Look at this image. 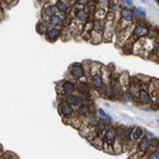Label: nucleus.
<instances>
[{
    "label": "nucleus",
    "mask_w": 159,
    "mask_h": 159,
    "mask_svg": "<svg viewBox=\"0 0 159 159\" xmlns=\"http://www.w3.org/2000/svg\"><path fill=\"white\" fill-rule=\"evenodd\" d=\"M120 14V19H121V25H118V30L121 28H125V27H129V25H134L135 22H136V17L135 14L132 13L131 8H127V7H122L118 11Z\"/></svg>",
    "instance_id": "obj_1"
},
{
    "label": "nucleus",
    "mask_w": 159,
    "mask_h": 159,
    "mask_svg": "<svg viewBox=\"0 0 159 159\" xmlns=\"http://www.w3.org/2000/svg\"><path fill=\"white\" fill-rule=\"evenodd\" d=\"M68 73L70 75V79H73V80H75V82L85 80V78H88L83 62H73L69 66V71Z\"/></svg>",
    "instance_id": "obj_2"
},
{
    "label": "nucleus",
    "mask_w": 159,
    "mask_h": 159,
    "mask_svg": "<svg viewBox=\"0 0 159 159\" xmlns=\"http://www.w3.org/2000/svg\"><path fill=\"white\" fill-rule=\"evenodd\" d=\"M139 22H135L134 28H132V36L135 39H141V38H147L149 36L150 31V25L145 22V19H138Z\"/></svg>",
    "instance_id": "obj_3"
},
{
    "label": "nucleus",
    "mask_w": 159,
    "mask_h": 159,
    "mask_svg": "<svg viewBox=\"0 0 159 159\" xmlns=\"http://www.w3.org/2000/svg\"><path fill=\"white\" fill-rule=\"evenodd\" d=\"M71 14L74 17V20H76L78 23H80V24H85L88 23L89 20H92V16L89 14V13L87 11V9L82 5H74L73 7V10H71Z\"/></svg>",
    "instance_id": "obj_4"
},
{
    "label": "nucleus",
    "mask_w": 159,
    "mask_h": 159,
    "mask_svg": "<svg viewBox=\"0 0 159 159\" xmlns=\"http://www.w3.org/2000/svg\"><path fill=\"white\" fill-rule=\"evenodd\" d=\"M76 92V82L73 79H64L59 84V94L60 96H66Z\"/></svg>",
    "instance_id": "obj_5"
},
{
    "label": "nucleus",
    "mask_w": 159,
    "mask_h": 159,
    "mask_svg": "<svg viewBox=\"0 0 159 159\" xmlns=\"http://www.w3.org/2000/svg\"><path fill=\"white\" fill-rule=\"evenodd\" d=\"M132 126H117V139L120 140L124 145L132 141Z\"/></svg>",
    "instance_id": "obj_6"
},
{
    "label": "nucleus",
    "mask_w": 159,
    "mask_h": 159,
    "mask_svg": "<svg viewBox=\"0 0 159 159\" xmlns=\"http://www.w3.org/2000/svg\"><path fill=\"white\" fill-rule=\"evenodd\" d=\"M57 110H59L60 116L64 118V121H68L69 118H71V117H74V116L76 115V111H75V108H74V106L68 104V103H65V102H60ZM65 124H66V122H65Z\"/></svg>",
    "instance_id": "obj_7"
},
{
    "label": "nucleus",
    "mask_w": 159,
    "mask_h": 159,
    "mask_svg": "<svg viewBox=\"0 0 159 159\" xmlns=\"http://www.w3.org/2000/svg\"><path fill=\"white\" fill-rule=\"evenodd\" d=\"M56 10L59 14L61 16H69L71 14V10H73V4H71V0H55L54 2Z\"/></svg>",
    "instance_id": "obj_8"
},
{
    "label": "nucleus",
    "mask_w": 159,
    "mask_h": 159,
    "mask_svg": "<svg viewBox=\"0 0 159 159\" xmlns=\"http://www.w3.org/2000/svg\"><path fill=\"white\" fill-rule=\"evenodd\" d=\"M152 150V139L148 138L147 135H144L138 143H136V152L140 154L147 155V153Z\"/></svg>",
    "instance_id": "obj_9"
},
{
    "label": "nucleus",
    "mask_w": 159,
    "mask_h": 159,
    "mask_svg": "<svg viewBox=\"0 0 159 159\" xmlns=\"http://www.w3.org/2000/svg\"><path fill=\"white\" fill-rule=\"evenodd\" d=\"M89 83H90L92 88H93L94 90H98L99 93H102L104 87L107 85V84H106V82H104L103 76H102V74H96V75L89 76Z\"/></svg>",
    "instance_id": "obj_10"
},
{
    "label": "nucleus",
    "mask_w": 159,
    "mask_h": 159,
    "mask_svg": "<svg viewBox=\"0 0 159 159\" xmlns=\"http://www.w3.org/2000/svg\"><path fill=\"white\" fill-rule=\"evenodd\" d=\"M103 140L106 143H111L113 144L116 140H117V126H113L112 124H110L107 127H106V130L103 131V135H102Z\"/></svg>",
    "instance_id": "obj_11"
},
{
    "label": "nucleus",
    "mask_w": 159,
    "mask_h": 159,
    "mask_svg": "<svg viewBox=\"0 0 159 159\" xmlns=\"http://www.w3.org/2000/svg\"><path fill=\"white\" fill-rule=\"evenodd\" d=\"M76 92L80 97H92V85L87 80L76 82Z\"/></svg>",
    "instance_id": "obj_12"
},
{
    "label": "nucleus",
    "mask_w": 159,
    "mask_h": 159,
    "mask_svg": "<svg viewBox=\"0 0 159 159\" xmlns=\"http://www.w3.org/2000/svg\"><path fill=\"white\" fill-rule=\"evenodd\" d=\"M136 101L141 106H150L153 103V97H152L150 90H148L147 88H141L139 90V94L136 97Z\"/></svg>",
    "instance_id": "obj_13"
},
{
    "label": "nucleus",
    "mask_w": 159,
    "mask_h": 159,
    "mask_svg": "<svg viewBox=\"0 0 159 159\" xmlns=\"http://www.w3.org/2000/svg\"><path fill=\"white\" fill-rule=\"evenodd\" d=\"M62 37V28H55V27H50L48 31L45 34L46 41L48 42H56L57 39H60Z\"/></svg>",
    "instance_id": "obj_14"
},
{
    "label": "nucleus",
    "mask_w": 159,
    "mask_h": 159,
    "mask_svg": "<svg viewBox=\"0 0 159 159\" xmlns=\"http://www.w3.org/2000/svg\"><path fill=\"white\" fill-rule=\"evenodd\" d=\"M76 115L80 116L82 118H87L88 116L94 115L93 110H92V104H88V103H79L78 108H76Z\"/></svg>",
    "instance_id": "obj_15"
},
{
    "label": "nucleus",
    "mask_w": 159,
    "mask_h": 159,
    "mask_svg": "<svg viewBox=\"0 0 159 159\" xmlns=\"http://www.w3.org/2000/svg\"><path fill=\"white\" fill-rule=\"evenodd\" d=\"M57 10H56V7L55 4H51V3H46L43 4L42 9H41V19H48L51 16L56 14Z\"/></svg>",
    "instance_id": "obj_16"
},
{
    "label": "nucleus",
    "mask_w": 159,
    "mask_h": 159,
    "mask_svg": "<svg viewBox=\"0 0 159 159\" xmlns=\"http://www.w3.org/2000/svg\"><path fill=\"white\" fill-rule=\"evenodd\" d=\"M60 98H61L60 102H65V103H68V104L74 106V107H78L79 103H80V96L75 94V93L66 94V96H60Z\"/></svg>",
    "instance_id": "obj_17"
},
{
    "label": "nucleus",
    "mask_w": 159,
    "mask_h": 159,
    "mask_svg": "<svg viewBox=\"0 0 159 159\" xmlns=\"http://www.w3.org/2000/svg\"><path fill=\"white\" fill-rule=\"evenodd\" d=\"M50 27H55V28H62L64 27V16L59 14V13H56V14L51 16L48 19H47Z\"/></svg>",
    "instance_id": "obj_18"
},
{
    "label": "nucleus",
    "mask_w": 159,
    "mask_h": 159,
    "mask_svg": "<svg viewBox=\"0 0 159 159\" xmlns=\"http://www.w3.org/2000/svg\"><path fill=\"white\" fill-rule=\"evenodd\" d=\"M48 28H50V24L46 19H39L36 24V31H37L38 34H41V36H45L46 32L48 31Z\"/></svg>",
    "instance_id": "obj_19"
},
{
    "label": "nucleus",
    "mask_w": 159,
    "mask_h": 159,
    "mask_svg": "<svg viewBox=\"0 0 159 159\" xmlns=\"http://www.w3.org/2000/svg\"><path fill=\"white\" fill-rule=\"evenodd\" d=\"M118 82L122 85L124 89H127L129 85H130V82H131V78H130V74L127 71H122L118 74Z\"/></svg>",
    "instance_id": "obj_20"
},
{
    "label": "nucleus",
    "mask_w": 159,
    "mask_h": 159,
    "mask_svg": "<svg viewBox=\"0 0 159 159\" xmlns=\"http://www.w3.org/2000/svg\"><path fill=\"white\" fill-rule=\"evenodd\" d=\"M144 135H145V130L141 126H134V130H132V141L138 143Z\"/></svg>",
    "instance_id": "obj_21"
},
{
    "label": "nucleus",
    "mask_w": 159,
    "mask_h": 159,
    "mask_svg": "<svg viewBox=\"0 0 159 159\" xmlns=\"http://www.w3.org/2000/svg\"><path fill=\"white\" fill-rule=\"evenodd\" d=\"M102 64L97 62V61H90L89 65V76L96 75V74H101L102 73Z\"/></svg>",
    "instance_id": "obj_22"
},
{
    "label": "nucleus",
    "mask_w": 159,
    "mask_h": 159,
    "mask_svg": "<svg viewBox=\"0 0 159 159\" xmlns=\"http://www.w3.org/2000/svg\"><path fill=\"white\" fill-rule=\"evenodd\" d=\"M131 10H132V13L135 14V17H136V20L138 19H147V11H145L141 7H131Z\"/></svg>",
    "instance_id": "obj_23"
},
{
    "label": "nucleus",
    "mask_w": 159,
    "mask_h": 159,
    "mask_svg": "<svg viewBox=\"0 0 159 159\" xmlns=\"http://www.w3.org/2000/svg\"><path fill=\"white\" fill-rule=\"evenodd\" d=\"M89 41L93 43V45H98V43L103 42V32L93 31V32H92V36H90V39H89Z\"/></svg>",
    "instance_id": "obj_24"
},
{
    "label": "nucleus",
    "mask_w": 159,
    "mask_h": 159,
    "mask_svg": "<svg viewBox=\"0 0 159 159\" xmlns=\"http://www.w3.org/2000/svg\"><path fill=\"white\" fill-rule=\"evenodd\" d=\"M90 144H92V147H93V148H96V149H98V150H102V149H103L104 140H103L102 136L97 135V136H94L93 139L90 140Z\"/></svg>",
    "instance_id": "obj_25"
},
{
    "label": "nucleus",
    "mask_w": 159,
    "mask_h": 159,
    "mask_svg": "<svg viewBox=\"0 0 159 159\" xmlns=\"http://www.w3.org/2000/svg\"><path fill=\"white\" fill-rule=\"evenodd\" d=\"M96 113H97V116H98L99 118H103V120H106L108 124H112V122H113V118H112L107 112H104V110H103L102 107H98V108L96 110Z\"/></svg>",
    "instance_id": "obj_26"
},
{
    "label": "nucleus",
    "mask_w": 159,
    "mask_h": 159,
    "mask_svg": "<svg viewBox=\"0 0 159 159\" xmlns=\"http://www.w3.org/2000/svg\"><path fill=\"white\" fill-rule=\"evenodd\" d=\"M122 8L120 0H108V11H120V9Z\"/></svg>",
    "instance_id": "obj_27"
},
{
    "label": "nucleus",
    "mask_w": 159,
    "mask_h": 159,
    "mask_svg": "<svg viewBox=\"0 0 159 159\" xmlns=\"http://www.w3.org/2000/svg\"><path fill=\"white\" fill-rule=\"evenodd\" d=\"M84 8L87 9V11L89 13V14H90L92 17H94V14H96L97 10H98V5H97V3H96V2H93V0H90V2H89Z\"/></svg>",
    "instance_id": "obj_28"
},
{
    "label": "nucleus",
    "mask_w": 159,
    "mask_h": 159,
    "mask_svg": "<svg viewBox=\"0 0 159 159\" xmlns=\"http://www.w3.org/2000/svg\"><path fill=\"white\" fill-rule=\"evenodd\" d=\"M121 101H124V102H132V101H136V99H135L134 94L131 93V90H130V89H125Z\"/></svg>",
    "instance_id": "obj_29"
},
{
    "label": "nucleus",
    "mask_w": 159,
    "mask_h": 159,
    "mask_svg": "<svg viewBox=\"0 0 159 159\" xmlns=\"http://www.w3.org/2000/svg\"><path fill=\"white\" fill-rule=\"evenodd\" d=\"M102 150L106 152V153H108V154H115L113 144H111V143H106V141H104V144H103V149H102Z\"/></svg>",
    "instance_id": "obj_30"
},
{
    "label": "nucleus",
    "mask_w": 159,
    "mask_h": 159,
    "mask_svg": "<svg viewBox=\"0 0 159 159\" xmlns=\"http://www.w3.org/2000/svg\"><path fill=\"white\" fill-rule=\"evenodd\" d=\"M96 3L98 5V9L108 10V0H96Z\"/></svg>",
    "instance_id": "obj_31"
},
{
    "label": "nucleus",
    "mask_w": 159,
    "mask_h": 159,
    "mask_svg": "<svg viewBox=\"0 0 159 159\" xmlns=\"http://www.w3.org/2000/svg\"><path fill=\"white\" fill-rule=\"evenodd\" d=\"M145 159H159V150L158 149L150 150L148 155H145Z\"/></svg>",
    "instance_id": "obj_32"
},
{
    "label": "nucleus",
    "mask_w": 159,
    "mask_h": 159,
    "mask_svg": "<svg viewBox=\"0 0 159 159\" xmlns=\"http://www.w3.org/2000/svg\"><path fill=\"white\" fill-rule=\"evenodd\" d=\"M144 158H145L144 154H140V153H138V152H134V153H131V154L129 155L127 159H144Z\"/></svg>",
    "instance_id": "obj_33"
},
{
    "label": "nucleus",
    "mask_w": 159,
    "mask_h": 159,
    "mask_svg": "<svg viewBox=\"0 0 159 159\" xmlns=\"http://www.w3.org/2000/svg\"><path fill=\"white\" fill-rule=\"evenodd\" d=\"M153 54L157 56V59L159 60V39L155 41V45H154V50H153Z\"/></svg>",
    "instance_id": "obj_34"
},
{
    "label": "nucleus",
    "mask_w": 159,
    "mask_h": 159,
    "mask_svg": "<svg viewBox=\"0 0 159 159\" xmlns=\"http://www.w3.org/2000/svg\"><path fill=\"white\" fill-rule=\"evenodd\" d=\"M120 3H121V5L127 7V8L134 7V4H132V0H120Z\"/></svg>",
    "instance_id": "obj_35"
},
{
    "label": "nucleus",
    "mask_w": 159,
    "mask_h": 159,
    "mask_svg": "<svg viewBox=\"0 0 159 159\" xmlns=\"http://www.w3.org/2000/svg\"><path fill=\"white\" fill-rule=\"evenodd\" d=\"M89 2H90V0H75L74 3H75L76 5H82V7H85V5H87Z\"/></svg>",
    "instance_id": "obj_36"
},
{
    "label": "nucleus",
    "mask_w": 159,
    "mask_h": 159,
    "mask_svg": "<svg viewBox=\"0 0 159 159\" xmlns=\"http://www.w3.org/2000/svg\"><path fill=\"white\" fill-rule=\"evenodd\" d=\"M152 104H154V108H159V93L155 94V98L153 99Z\"/></svg>",
    "instance_id": "obj_37"
},
{
    "label": "nucleus",
    "mask_w": 159,
    "mask_h": 159,
    "mask_svg": "<svg viewBox=\"0 0 159 159\" xmlns=\"http://www.w3.org/2000/svg\"><path fill=\"white\" fill-rule=\"evenodd\" d=\"M145 135H147L148 138H150V139H153V138H155V135L153 134V132H152V131H147V130H145Z\"/></svg>",
    "instance_id": "obj_38"
},
{
    "label": "nucleus",
    "mask_w": 159,
    "mask_h": 159,
    "mask_svg": "<svg viewBox=\"0 0 159 159\" xmlns=\"http://www.w3.org/2000/svg\"><path fill=\"white\" fill-rule=\"evenodd\" d=\"M155 149H158V150H159V143H158V145H157V148H155Z\"/></svg>",
    "instance_id": "obj_39"
},
{
    "label": "nucleus",
    "mask_w": 159,
    "mask_h": 159,
    "mask_svg": "<svg viewBox=\"0 0 159 159\" xmlns=\"http://www.w3.org/2000/svg\"><path fill=\"white\" fill-rule=\"evenodd\" d=\"M154 2H155L157 4H159V0H154Z\"/></svg>",
    "instance_id": "obj_40"
},
{
    "label": "nucleus",
    "mask_w": 159,
    "mask_h": 159,
    "mask_svg": "<svg viewBox=\"0 0 159 159\" xmlns=\"http://www.w3.org/2000/svg\"><path fill=\"white\" fill-rule=\"evenodd\" d=\"M140 2H143V3H145V2H147V0H140Z\"/></svg>",
    "instance_id": "obj_41"
},
{
    "label": "nucleus",
    "mask_w": 159,
    "mask_h": 159,
    "mask_svg": "<svg viewBox=\"0 0 159 159\" xmlns=\"http://www.w3.org/2000/svg\"><path fill=\"white\" fill-rule=\"evenodd\" d=\"M157 122H158V124H159V118H158V120H157Z\"/></svg>",
    "instance_id": "obj_42"
},
{
    "label": "nucleus",
    "mask_w": 159,
    "mask_h": 159,
    "mask_svg": "<svg viewBox=\"0 0 159 159\" xmlns=\"http://www.w3.org/2000/svg\"><path fill=\"white\" fill-rule=\"evenodd\" d=\"M0 22H2V17H0Z\"/></svg>",
    "instance_id": "obj_43"
},
{
    "label": "nucleus",
    "mask_w": 159,
    "mask_h": 159,
    "mask_svg": "<svg viewBox=\"0 0 159 159\" xmlns=\"http://www.w3.org/2000/svg\"><path fill=\"white\" fill-rule=\"evenodd\" d=\"M71 2H75V0H71Z\"/></svg>",
    "instance_id": "obj_44"
}]
</instances>
